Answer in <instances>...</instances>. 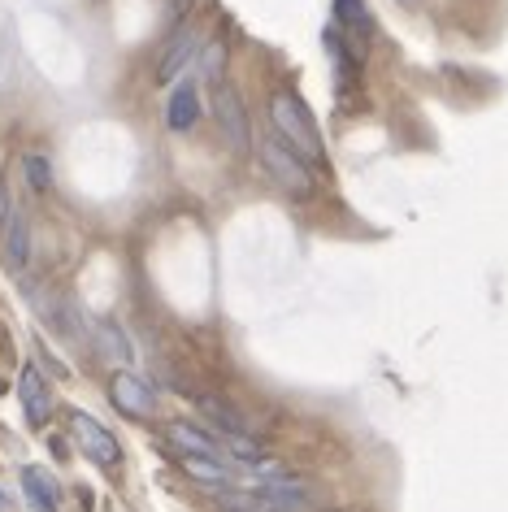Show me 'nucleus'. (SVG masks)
<instances>
[{"label":"nucleus","mask_w":508,"mask_h":512,"mask_svg":"<svg viewBox=\"0 0 508 512\" xmlns=\"http://www.w3.org/2000/svg\"><path fill=\"white\" fill-rule=\"evenodd\" d=\"M270 131L283 139L291 152H300L313 170L326 165V148H322V135H317V122L309 105L296 96V92H274L270 96Z\"/></svg>","instance_id":"1"},{"label":"nucleus","mask_w":508,"mask_h":512,"mask_svg":"<svg viewBox=\"0 0 508 512\" xmlns=\"http://www.w3.org/2000/svg\"><path fill=\"white\" fill-rule=\"evenodd\" d=\"M257 157H261V170L274 178L283 191H291V196H313L317 191V178H313V165L300 157V152H291L283 139H278L274 131L257 144Z\"/></svg>","instance_id":"2"},{"label":"nucleus","mask_w":508,"mask_h":512,"mask_svg":"<svg viewBox=\"0 0 508 512\" xmlns=\"http://www.w3.org/2000/svg\"><path fill=\"white\" fill-rule=\"evenodd\" d=\"M213 118H218V131L226 139V148L235 157H248L252 152V126H248V109H244V96L235 92L231 83H213Z\"/></svg>","instance_id":"3"},{"label":"nucleus","mask_w":508,"mask_h":512,"mask_svg":"<svg viewBox=\"0 0 508 512\" xmlns=\"http://www.w3.org/2000/svg\"><path fill=\"white\" fill-rule=\"evenodd\" d=\"M70 426H74L79 447L96 460V465H122V447H118V439H113L109 426H100V421L87 417V413H70Z\"/></svg>","instance_id":"4"},{"label":"nucleus","mask_w":508,"mask_h":512,"mask_svg":"<svg viewBox=\"0 0 508 512\" xmlns=\"http://www.w3.org/2000/svg\"><path fill=\"white\" fill-rule=\"evenodd\" d=\"M109 400H113V408L118 413H126V417H152V408H157V395L148 391V382L144 378H135V374H113L109 378Z\"/></svg>","instance_id":"5"},{"label":"nucleus","mask_w":508,"mask_h":512,"mask_svg":"<svg viewBox=\"0 0 508 512\" xmlns=\"http://www.w3.org/2000/svg\"><path fill=\"white\" fill-rule=\"evenodd\" d=\"M196 48H200V31L192 27V22H179V31L170 35V44H165L161 57H157V83L179 79V74L187 70V61L196 57Z\"/></svg>","instance_id":"6"},{"label":"nucleus","mask_w":508,"mask_h":512,"mask_svg":"<svg viewBox=\"0 0 508 512\" xmlns=\"http://www.w3.org/2000/svg\"><path fill=\"white\" fill-rule=\"evenodd\" d=\"M18 400H22V413H27L31 426H48V417H53V395H48V382H44V374L35 365H22Z\"/></svg>","instance_id":"7"},{"label":"nucleus","mask_w":508,"mask_h":512,"mask_svg":"<svg viewBox=\"0 0 508 512\" xmlns=\"http://www.w3.org/2000/svg\"><path fill=\"white\" fill-rule=\"evenodd\" d=\"M165 443L174 447V452H192V456H213V460H231L222 452V443H218V434L213 430H200V426H192V421H170L165 426Z\"/></svg>","instance_id":"8"},{"label":"nucleus","mask_w":508,"mask_h":512,"mask_svg":"<svg viewBox=\"0 0 508 512\" xmlns=\"http://www.w3.org/2000/svg\"><path fill=\"white\" fill-rule=\"evenodd\" d=\"M335 18H339V27H344V35L352 40V48L365 53V44H370V35H374L370 5H365V0H335Z\"/></svg>","instance_id":"9"},{"label":"nucleus","mask_w":508,"mask_h":512,"mask_svg":"<svg viewBox=\"0 0 508 512\" xmlns=\"http://www.w3.org/2000/svg\"><path fill=\"white\" fill-rule=\"evenodd\" d=\"M22 491H27V499H31L35 512H61V491H57V482L48 478L40 465H27V469H22Z\"/></svg>","instance_id":"10"},{"label":"nucleus","mask_w":508,"mask_h":512,"mask_svg":"<svg viewBox=\"0 0 508 512\" xmlns=\"http://www.w3.org/2000/svg\"><path fill=\"white\" fill-rule=\"evenodd\" d=\"M179 469L187 473V478H196V482H205V486H218V491H226L235 478H231V460H213V456H192V452H183L179 456Z\"/></svg>","instance_id":"11"},{"label":"nucleus","mask_w":508,"mask_h":512,"mask_svg":"<svg viewBox=\"0 0 508 512\" xmlns=\"http://www.w3.org/2000/svg\"><path fill=\"white\" fill-rule=\"evenodd\" d=\"M196 118H200V96H196V87H192V83L174 87V92H170V105H165V126H170V131H192Z\"/></svg>","instance_id":"12"},{"label":"nucleus","mask_w":508,"mask_h":512,"mask_svg":"<svg viewBox=\"0 0 508 512\" xmlns=\"http://www.w3.org/2000/svg\"><path fill=\"white\" fill-rule=\"evenodd\" d=\"M192 400H196V408H200V413H205V417H209L218 430L248 434V421H244V413H235V408H231V404H222L218 395H209V391H205V395H192Z\"/></svg>","instance_id":"13"},{"label":"nucleus","mask_w":508,"mask_h":512,"mask_svg":"<svg viewBox=\"0 0 508 512\" xmlns=\"http://www.w3.org/2000/svg\"><path fill=\"white\" fill-rule=\"evenodd\" d=\"M5 256H9V265L14 270H22L27 265V256H31V243H27V217H22L18 209H9V217H5Z\"/></svg>","instance_id":"14"},{"label":"nucleus","mask_w":508,"mask_h":512,"mask_svg":"<svg viewBox=\"0 0 508 512\" xmlns=\"http://www.w3.org/2000/svg\"><path fill=\"white\" fill-rule=\"evenodd\" d=\"M226 40H209L205 44V53H200V70H205V79L209 83H222L226 79Z\"/></svg>","instance_id":"15"},{"label":"nucleus","mask_w":508,"mask_h":512,"mask_svg":"<svg viewBox=\"0 0 508 512\" xmlns=\"http://www.w3.org/2000/svg\"><path fill=\"white\" fill-rule=\"evenodd\" d=\"M22 170H27V183H31L35 191H48V187H53V170H48V161L40 157V152H27V157H22Z\"/></svg>","instance_id":"16"},{"label":"nucleus","mask_w":508,"mask_h":512,"mask_svg":"<svg viewBox=\"0 0 508 512\" xmlns=\"http://www.w3.org/2000/svg\"><path fill=\"white\" fill-rule=\"evenodd\" d=\"M96 335H100V343H105V352L113 356V361H126V343H122V335H118V326H96Z\"/></svg>","instance_id":"17"},{"label":"nucleus","mask_w":508,"mask_h":512,"mask_svg":"<svg viewBox=\"0 0 508 512\" xmlns=\"http://www.w3.org/2000/svg\"><path fill=\"white\" fill-rule=\"evenodd\" d=\"M196 0H174V22H183L187 18V9H192Z\"/></svg>","instance_id":"18"},{"label":"nucleus","mask_w":508,"mask_h":512,"mask_svg":"<svg viewBox=\"0 0 508 512\" xmlns=\"http://www.w3.org/2000/svg\"><path fill=\"white\" fill-rule=\"evenodd\" d=\"M326 512H352V508H326Z\"/></svg>","instance_id":"19"},{"label":"nucleus","mask_w":508,"mask_h":512,"mask_svg":"<svg viewBox=\"0 0 508 512\" xmlns=\"http://www.w3.org/2000/svg\"><path fill=\"white\" fill-rule=\"evenodd\" d=\"M0 504H5V491H0Z\"/></svg>","instance_id":"20"}]
</instances>
